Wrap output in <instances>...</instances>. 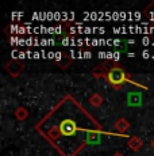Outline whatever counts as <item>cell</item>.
Instances as JSON below:
<instances>
[{
  "label": "cell",
  "instance_id": "cell-13",
  "mask_svg": "<svg viewBox=\"0 0 154 156\" xmlns=\"http://www.w3.org/2000/svg\"><path fill=\"white\" fill-rule=\"evenodd\" d=\"M119 60H120V53L115 52L114 53V61H119Z\"/></svg>",
  "mask_w": 154,
  "mask_h": 156
},
{
  "label": "cell",
  "instance_id": "cell-6",
  "mask_svg": "<svg viewBox=\"0 0 154 156\" xmlns=\"http://www.w3.org/2000/svg\"><path fill=\"white\" fill-rule=\"evenodd\" d=\"M127 145H129V148L132 149V151H139V149H141V147L143 145V143H142V140L139 139V137L132 136V137H130Z\"/></svg>",
  "mask_w": 154,
  "mask_h": 156
},
{
  "label": "cell",
  "instance_id": "cell-1",
  "mask_svg": "<svg viewBox=\"0 0 154 156\" xmlns=\"http://www.w3.org/2000/svg\"><path fill=\"white\" fill-rule=\"evenodd\" d=\"M35 129L62 156H75L88 145L92 132H103L93 117L70 95L58 102Z\"/></svg>",
  "mask_w": 154,
  "mask_h": 156
},
{
  "label": "cell",
  "instance_id": "cell-4",
  "mask_svg": "<svg viewBox=\"0 0 154 156\" xmlns=\"http://www.w3.org/2000/svg\"><path fill=\"white\" fill-rule=\"evenodd\" d=\"M114 128H115V130H118L119 133L126 134V133H127V130L130 129V124H129V121H127L126 118L120 117V118L114 124Z\"/></svg>",
  "mask_w": 154,
  "mask_h": 156
},
{
  "label": "cell",
  "instance_id": "cell-8",
  "mask_svg": "<svg viewBox=\"0 0 154 156\" xmlns=\"http://www.w3.org/2000/svg\"><path fill=\"white\" fill-rule=\"evenodd\" d=\"M89 103L92 105V106H95V107L100 106V105L103 103V98H102V95H99V94H93V95H92V98L89 99Z\"/></svg>",
  "mask_w": 154,
  "mask_h": 156
},
{
  "label": "cell",
  "instance_id": "cell-10",
  "mask_svg": "<svg viewBox=\"0 0 154 156\" xmlns=\"http://www.w3.org/2000/svg\"><path fill=\"white\" fill-rule=\"evenodd\" d=\"M141 42H142V45L147 46V45H150V44L153 45V40H152V38H149V37H143V38L141 40Z\"/></svg>",
  "mask_w": 154,
  "mask_h": 156
},
{
  "label": "cell",
  "instance_id": "cell-5",
  "mask_svg": "<svg viewBox=\"0 0 154 156\" xmlns=\"http://www.w3.org/2000/svg\"><path fill=\"white\" fill-rule=\"evenodd\" d=\"M127 105L129 106H141L142 95L139 92H129V95H127Z\"/></svg>",
  "mask_w": 154,
  "mask_h": 156
},
{
  "label": "cell",
  "instance_id": "cell-15",
  "mask_svg": "<svg viewBox=\"0 0 154 156\" xmlns=\"http://www.w3.org/2000/svg\"><path fill=\"white\" fill-rule=\"evenodd\" d=\"M112 156H123V155H122V154H119V152H116V154H114Z\"/></svg>",
  "mask_w": 154,
  "mask_h": 156
},
{
  "label": "cell",
  "instance_id": "cell-9",
  "mask_svg": "<svg viewBox=\"0 0 154 156\" xmlns=\"http://www.w3.org/2000/svg\"><path fill=\"white\" fill-rule=\"evenodd\" d=\"M145 14H146V16L149 18L150 20H154V2L145 10Z\"/></svg>",
  "mask_w": 154,
  "mask_h": 156
},
{
  "label": "cell",
  "instance_id": "cell-12",
  "mask_svg": "<svg viewBox=\"0 0 154 156\" xmlns=\"http://www.w3.org/2000/svg\"><path fill=\"white\" fill-rule=\"evenodd\" d=\"M150 55H152V53H150L149 50H143V52H142V57H143V58H149Z\"/></svg>",
  "mask_w": 154,
  "mask_h": 156
},
{
  "label": "cell",
  "instance_id": "cell-14",
  "mask_svg": "<svg viewBox=\"0 0 154 156\" xmlns=\"http://www.w3.org/2000/svg\"><path fill=\"white\" fill-rule=\"evenodd\" d=\"M41 55V53H38V52H34V53H32V57H34V58H39V56Z\"/></svg>",
  "mask_w": 154,
  "mask_h": 156
},
{
  "label": "cell",
  "instance_id": "cell-11",
  "mask_svg": "<svg viewBox=\"0 0 154 156\" xmlns=\"http://www.w3.org/2000/svg\"><path fill=\"white\" fill-rule=\"evenodd\" d=\"M54 60H55V61H58V62H60L61 60H62V53H60V52H57V53H55Z\"/></svg>",
  "mask_w": 154,
  "mask_h": 156
},
{
  "label": "cell",
  "instance_id": "cell-7",
  "mask_svg": "<svg viewBox=\"0 0 154 156\" xmlns=\"http://www.w3.org/2000/svg\"><path fill=\"white\" fill-rule=\"evenodd\" d=\"M14 115H15L19 121H25V119L28 117V112L26 107H18L15 110V113H14Z\"/></svg>",
  "mask_w": 154,
  "mask_h": 156
},
{
  "label": "cell",
  "instance_id": "cell-16",
  "mask_svg": "<svg viewBox=\"0 0 154 156\" xmlns=\"http://www.w3.org/2000/svg\"><path fill=\"white\" fill-rule=\"evenodd\" d=\"M152 145H153V147H154V140H153V141H152Z\"/></svg>",
  "mask_w": 154,
  "mask_h": 156
},
{
  "label": "cell",
  "instance_id": "cell-3",
  "mask_svg": "<svg viewBox=\"0 0 154 156\" xmlns=\"http://www.w3.org/2000/svg\"><path fill=\"white\" fill-rule=\"evenodd\" d=\"M5 69L10 72L12 76H18V75L20 73L23 69H25V64H23L22 61H19V60H12V61L10 62V64L5 65Z\"/></svg>",
  "mask_w": 154,
  "mask_h": 156
},
{
  "label": "cell",
  "instance_id": "cell-2",
  "mask_svg": "<svg viewBox=\"0 0 154 156\" xmlns=\"http://www.w3.org/2000/svg\"><path fill=\"white\" fill-rule=\"evenodd\" d=\"M105 79H107V82L109 84L114 87H120L123 83L130 82L129 75L120 67H112L111 69L107 72V75H105Z\"/></svg>",
  "mask_w": 154,
  "mask_h": 156
}]
</instances>
